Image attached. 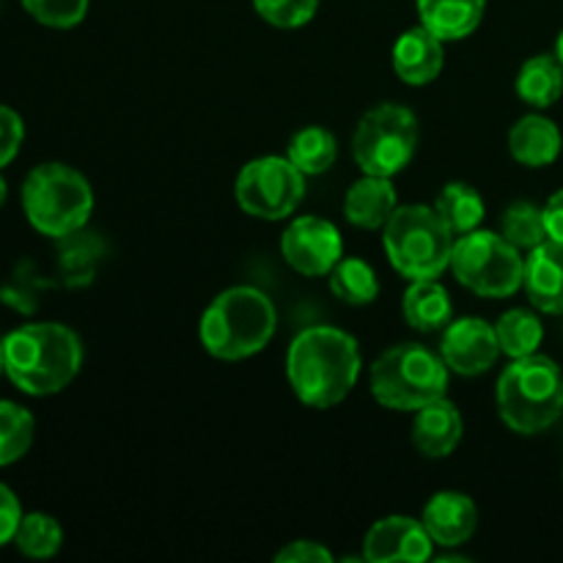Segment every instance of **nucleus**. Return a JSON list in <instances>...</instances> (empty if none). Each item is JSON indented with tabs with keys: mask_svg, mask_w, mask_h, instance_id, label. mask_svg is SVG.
<instances>
[{
	"mask_svg": "<svg viewBox=\"0 0 563 563\" xmlns=\"http://www.w3.org/2000/svg\"><path fill=\"white\" fill-rule=\"evenodd\" d=\"M363 372L357 339L333 324H311L291 339L286 379L297 399L313 410L339 407L355 390Z\"/></svg>",
	"mask_w": 563,
	"mask_h": 563,
	"instance_id": "1",
	"label": "nucleus"
},
{
	"mask_svg": "<svg viewBox=\"0 0 563 563\" xmlns=\"http://www.w3.org/2000/svg\"><path fill=\"white\" fill-rule=\"evenodd\" d=\"M275 330L278 308L267 291L256 286H229L201 313L198 339L212 357L236 363L267 350Z\"/></svg>",
	"mask_w": 563,
	"mask_h": 563,
	"instance_id": "3",
	"label": "nucleus"
},
{
	"mask_svg": "<svg viewBox=\"0 0 563 563\" xmlns=\"http://www.w3.org/2000/svg\"><path fill=\"white\" fill-rule=\"evenodd\" d=\"M36 438V421L31 410L9 399H0V467L20 462Z\"/></svg>",
	"mask_w": 563,
	"mask_h": 563,
	"instance_id": "27",
	"label": "nucleus"
},
{
	"mask_svg": "<svg viewBox=\"0 0 563 563\" xmlns=\"http://www.w3.org/2000/svg\"><path fill=\"white\" fill-rule=\"evenodd\" d=\"M456 234L429 203H399L383 229L390 267L407 280L440 278L451 269Z\"/></svg>",
	"mask_w": 563,
	"mask_h": 563,
	"instance_id": "7",
	"label": "nucleus"
},
{
	"mask_svg": "<svg viewBox=\"0 0 563 563\" xmlns=\"http://www.w3.org/2000/svg\"><path fill=\"white\" fill-rule=\"evenodd\" d=\"M390 64H394L396 77L405 86H429V82H434L443 75L445 42L418 22L416 27H410V31H405L396 38Z\"/></svg>",
	"mask_w": 563,
	"mask_h": 563,
	"instance_id": "15",
	"label": "nucleus"
},
{
	"mask_svg": "<svg viewBox=\"0 0 563 563\" xmlns=\"http://www.w3.org/2000/svg\"><path fill=\"white\" fill-rule=\"evenodd\" d=\"M495 333H498L500 352L517 361V357L537 355L544 341V324L531 308H509L495 322Z\"/></svg>",
	"mask_w": 563,
	"mask_h": 563,
	"instance_id": "26",
	"label": "nucleus"
},
{
	"mask_svg": "<svg viewBox=\"0 0 563 563\" xmlns=\"http://www.w3.org/2000/svg\"><path fill=\"white\" fill-rule=\"evenodd\" d=\"M522 289L539 313L563 317V242L544 240L528 251Z\"/></svg>",
	"mask_w": 563,
	"mask_h": 563,
	"instance_id": "16",
	"label": "nucleus"
},
{
	"mask_svg": "<svg viewBox=\"0 0 563 563\" xmlns=\"http://www.w3.org/2000/svg\"><path fill=\"white\" fill-rule=\"evenodd\" d=\"M330 291L339 297L344 306H372L379 297L377 269L361 256H344L328 275Z\"/></svg>",
	"mask_w": 563,
	"mask_h": 563,
	"instance_id": "24",
	"label": "nucleus"
},
{
	"mask_svg": "<svg viewBox=\"0 0 563 563\" xmlns=\"http://www.w3.org/2000/svg\"><path fill=\"white\" fill-rule=\"evenodd\" d=\"M5 377L27 396H55L75 383L82 341L60 322H27L3 339Z\"/></svg>",
	"mask_w": 563,
	"mask_h": 563,
	"instance_id": "2",
	"label": "nucleus"
},
{
	"mask_svg": "<svg viewBox=\"0 0 563 563\" xmlns=\"http://www.w3.org/2000/svg\"><path fill=\"white\" fill-rule=\"evenodd\" d=\"M495 407L506 427L522 438L548 432L563 416V372L548 355L517 357L498 377Z\"/></svg>",
	"mask_w": 563,
	"mask_h": 563,
	"instance_id": "4",
	"label": "nucleus"
},
{
	"mask_svg": "<svg viewBox=\"0 0 563 563\" xmlns=\"http://www.w3.org/2000/svg\"><path fill=\"white\" fill-rule=\"evenodd\" d=\"M434 559V542L421 520L390 515L374 522L363 539L361 561L368 563H423Z\"/></svg>",
	"mask_w": 563,
	"mask_h": 563,
	"instance_id": "13",
	"label": "nucleus"
},
{
	"mask_svg": "<svg viewBox=\"0 0 563 563\" xmlns=\"http://www.w3.org/2000/svg\"><path fill=\"white\" fill-rule=\"evenodd\" d=\"M462 434H465V418L449 396L421 407L412 418V445L427 460H445L454 454L456 445L462 443Z\"/></svg>",
	"mask_w": 563,
	"mask_h": 563,
	"instance_id": "17",
	"label": "nucleus"
},
{
	"mask_svg": "<svg viewBox=\"0 0 563 563\" xmlns=\"http://www.w3.org/2000/svg\"><path fill=\"white\" fill-rule=\"evenodd\" d=\"M500 234L520 247L522 253L533 251L548 240V225H544V209L537 207L533 201H515L506 207L500 214Z\"/></svg>",
	"mask_w": 563,
	"mask_h": 563,
	"instance_id": "29",
	"label": "nucleus"
},
{
	"mask_svg": "<svg viewBox=\"0 0 563 563\" xmlns=\"http://www.w3.org/2000/svg\"><path fill=\"white\" fill-rule=\"evenodd\" d=\"M399 209V196L390 176L363 174L344 196V218L363 231H383Z\"/></svg>",
	"mask_w": 563,
	"mask_h": 563,
	"instance_id": "18",
	"label": "nucleus"
},
{
	"mask_svg": "<svg viewBox=\"0 0 563 563\" xmlns=\"http://www.w3.org/2000/svg\"><path fill=\"white\" fill-rule=\"evenodd\" d=\"M22 141H25V121L9 104H0V170L20 154Z\"/></svg>",
	"mask_w": 563,
	"mask_h": 563,
	"instance_id": "33",
	"label": "nucleus"
},
{
	"mask_svg": "<svg viewBox=\"0 0 563 563\" xmlns=\"http://www.w3.org/2000/svg\"><path fill=\"white\" fill-rule=\"evenodd\" d=\"M421 25L438 38L462 42L482 25L487 14V0H416Z\"/></svg>",
	"mask_w": 563,
	"mask_h": 563,
	"instance_id": "20",
	"label": "nucleus"
},
{
	"mask_svg": "<svg viewBox=\"0 0 563 563\" xmlns=\"http://www.w3.org/2000/svg\"><path fill=\"white\" fill-rule=\"evenodd\" d=\"M515 91L528 108L548 110L563 97V66L555 53H539L520 66Z\"/></svg>",
	"mask_w": 563,
	"mask_h": 563,
	"instance_id": "22",
	"label": "nucleus"
},
{
	"mask_svg": "<svg viewBox=\"0 0 563 563\" xmlns=\"http://www.w3.org/2000/svg\"><path fill=\"white\" fill-rule=\"evenodd\" d=\"M432 207L456 236L482 229V220L487 218V203H484L482 192L467 181H449L434 198Z\"/></svg>",
	"mask_w": 563,
	"mask_h": 563,
	"instance_id": "23",
	"label": "nucleus"
},
{
	"mask_svg": "<svg viewBox=\"0 0 563 563\" xmlns=\"http://www.w3.org/2000/svg\"><path fill=\"white\" fill-rule=\"evenodd\" d=\"M5 198H9V181H5L3 174H0V209H3Z\"/></svg>",
	"mask_w": 563,
	"mask_h": 563,
	"instance_id": "37",
	"label": "nucleus"
},
{
	"mask_svg": "<svg viewBox=\"0 0 563 563\" xmlns=\"http://www.w3.org/2000/svg\"><path fill=\"white\" fill-rule=\"evenodd\" d=\"M418 152V115L407 104L383 102L361 115L352 135V157L363 174L390 176L407 168Z\"/></svg>",
	"mask_w": 563,
	"mask_h": 563,
	"instance_id": "9",
	"label": "nucleus"
},
{
	"mask_svg": "<svg viewBox=\"0 0 563 563\" xmlns=\"http://www.w3.org/2000/svg\"><path fill=\"white\" fill-rule=\"evenodd\" d=\"M438 352L443 355L451 374H460V377H482L504 355L495 324L482 317L451 319L440 335Z\"/></svg>",
	"mask_w": 563,
	"mask_h": 563,
	"instance_id": "12",
	"label": "nucleus"
},
{
	"mask_svg": "<svg viewBox=\"0 0 563 563\" xmlns=\"http://www.w3.org/2000/svg\"><path fill=\"white\" fill-rule=\"evenodd\" d=\"M36 289H38V278L33 275L31 264H20L16 273L11 275L9 280L0 289V300L5 306H11L14 311L20 313H33L36 311Z\"/></svg>",
	"mask_w": 563,
	"mask_h": 563,
	"instance_id": "32",
	"label": "nucleus"
},
{
	"mask_svg": "<svg viewBox=\"0 0 563 563\" xmlns=\"http://www.w3.org/2000/svg\"><path fill=\"white\" fill-rule=\"evenodd\" d=\"M555 58H559L563 66V31L559 33V38H555Z\"/></svg>",
	"mask_w": 563,
	"mask_h": 563,
	"instance_id": "38",
	"label": "nucleus"
},
{
	"mask_svg": "<svg viewBox=\"0 0 563 563\" xmlns=\"http://www.w3.org/2000/svg\"><path fill=\"white\" fill-rule=\"evenodd\" d=\"M280 256L297 275L324 278L344 258V236L328 218L300 214L280 234Z\"/></svg>",
	"mask_w": 563,
	"mask_h": 563,
	"instance_id": "11",
	"label": "nucleus"
},
{
	"mask_svg": "<svg viewBox=\"0 0 563 563\" xmlns=\"http://www.w3.org/2000/svg\"><path fill=\"white\" fill-rule=\"evenodd\" d=\"M451 368L443 355L416 341L385 350L372 363L368 388L377 405L396 412H418L421 407L449 396Z\"/></svg>",
	"mask_w": 563,
	"mask_h": 563,
	"instance_id": "5",
	"label": "nucleus"
},
{
	"mask_svg": "<svg viewBox=\"0 0 563 563\" xmlns=\"http://www.w3.org/2000/svg\"><path fill=\"white\" fill-rule=\"evenodd\" d=\"M286 157L306 176H322L339 159V141L324 126H302V130H297L291 135L289 146H286Z\"/></svg>",
	"mask_w": 563,
	"mask_h": 563,
	"instance_id": "25",
	"label": "nucleus"
},
{
	"mask_svg": "<svg viewBox=\"0 0 563 563\" xmlns=\"http://www.w3.org/2000/svg\"><path fill=\"white\" fill-rule=\"evenodd\" d=\"M253 9L267 25L295 31L317 16L319 0H253Z\"/></svg>",
	"mask_w": 563,
	"mask_h": 563,
	"instance_id": "31",
	"label": "nucleus"
},
{
	"mask_svg": "<svg viewBox=\"0 0 563 563\" xmlns=\"http://www.w3.org/2000/svg\"><path fill=\"white\" fill-rule=\"evenodd\" d=\"M401 313L418 333H443L445 324L454 319V302L438 278L410 280L401 297Z\"/></svg>",
	"mask_w": 563,
	"mask_h": 563,
	"instance_id": "21",
	"label": "nucleus"
},
{
	"mask_svg": "<svg viewBox=\"0 0 563 563\" xmlns=\"http://www.w3.org/2000/svg\"><path fill=\"white\" fill-rule=\"evenodd\" d=\"M563 135L553 119L528 113L517 119L509 130V154L526 168H548L561 157Z\"/></svg>",
	"mask_w": 563,
	"mask_h": 563,
	"instance_id": "19",
	"label": "nucleus"
},
{
	"mask_svg": "<svg viewBox=\"0 0 563 563\" xmlns=\"http://www.w3.org/2000/svg\"><path fill=\"white\" fill-rule=\"evenodd\" d=\"M22 212L38 234L60 242L91 220L93 187L71 165L42 163L22 181Z\"/></svg>",
	"mask_w": 563,
	"mask_h": 563,
	"instance_id": "6",
	"label": "nucleus"
},
{
	"mask_svg": "<svg viewBox=\"0 0 563 563\" xmlns=\"http://www.w3.org/2000/svg\"><path fill=\"white\" fill-rule=\"evenodd\" d=\"M451 273L467 291L489 300L515 297L526 280V256L500 231L476 229L456 236Z\"/></svg>",
	"mask_w": 563,
	"mask_h": 563,
	"instance_id": "8",
	"label": "nucleus"
},
{
	"mask_svg": "<svg viewBox=\"0 0 563 563\" xmlns=\"http://www.w3.org/2000/svg\"><path fill=\"white\" fill-rule=\"evenodd\" d=\"M0 374H5V352H3V339H0Z\"/></svg>",
	"mask_w": 563,
	"mask_h": 563,
	"instance_id": "39",
	"label": "nucleus"
},
{
	"mask_svg": "<svg viewBox=\"0 0 563 563\" xmlns=\"http://www.w3.org/2000/svg\"><path fill=\"white\" fill-rule=\"evenodd\" d=\"M544 225H548V240L563 242V187L548 198L544 203Z\"/></svg>",
	"mask_w": 563,
	"mask_h": 563,
	"instance_id": "36",
	"label": "nucleus"
},
{
	"mask_svg": "<svg viewBox=\"0 0 563 563\" xmlns=\"http://www.w3.org/2000/svg\"><path fill=\"white\" fill-rule=\"evenodd\" d=\"M421 522L434 548H462L471 542L478 528V506L460 489H443L423 506Z\"/></svg>",
	"mask_w": 563,
	"mask_h": 563,
	"instance_id": "14",
	"label": "nucleus"
},
{
	"mask_svg": "<svg viewBox=\"0 0 563 563\" xmlns=\"http://www.w3.org/2000/svg\"><path fill=\"white\" fill-rule=\"evenodd\" d=\"M278 563H333L335 555L324 548L322 542H313V539H297L289 542L286 548H280L275 553Z\"/></svg>",
	"mask_w": 563,
	"mask_h": 563,
	"instance_id": "34",
	"label": "nucleus"
},
{
	"mask_svg": "<svg viewBox=\"0 0 563 563\" xmlns=\"http://www.w3.org/2000/svg\"><path fill=\"white\" fill-rule=\"evenodd\" d=\"M20 520H22L20 498H16L14 489H11L9 484L0 482V548L14 542V533L16 528H20Z\"/></svg>",
	"mask_w": 563,
	"mask_h": 563,
	"instance_id": "35",
	"label": "nucleus"
},
{
	"mask_svg": "<svg viewBox=\"0 0 563 563\" xmlns=\"http://www.w3.org/2000/svg\"><path fill=\"white\" fill-rule=\"evenodd\" d=\"M88 3L91 0H22V9L42 25L69 31L86 20Z\"/></svg>",
	"mask_w": 563,
	"mask_h": 563,
	"instance_id": "30",
	"label": "nucleus"
},
{
	"mask_svg": "<svg viewBox=\"0 0 563 563\" xmlns=\"http://www.w3.org/2000/svg\"><path fill=\"white\" fill-rule=\"evenodd\" d=\"M14 544L27 559H53L64 548V528L53 515L31 511V515H22L20 528L14 533Z\"/></svg>",
	"mask_w": 563,
	"mask_h": 563,
	"instance_id": "28",
	"label": "nucleus"
},
{
	"mask_svg": "<svg viewBox=\"0 0 563 563\" xmlns=\"http://www.w3.org/2000/svg\"><path fill=\"white\" fill-rule=\"evenodd\" d=\"M308 176L280 154H264L240 168L234 198L245 214L267 223L291 218L306 198Z\"/></svg>",
	"mask_w": 563,
	"mask_h": 563,
	"instance_id": "10",
	"label": "nucleus"
}]
</instances>
